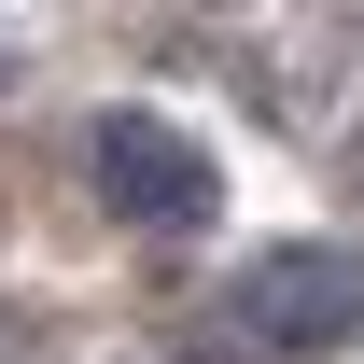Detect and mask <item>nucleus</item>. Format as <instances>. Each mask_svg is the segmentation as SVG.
<instances>
[{
  "mask_svg": "<svg viewBox=\"0 0 364 364\" xmlns=\"http://www.w3.org/2000/svg\"><path fill=\"white\" fill-rule=\"evenodd\" d=\"M364 322V252H336V238H294V252H252V267L225 280V336L267 364H309L336 350Z\"/></svg>",
  "mask_w": 364,
  "mask_h": 364,
  "instance_id": "nucleus-1",
  "label": "nucleus"
},
{
  "mask_svg": "<svg viewBox=\"0 0 364 364\" xmlns=\"http://www.w3.org/2000/svg\"><path fill=\"white\" fill-rule=\"evenodd\" d=\"M85 168H98V196H112L127 225H154V238H196L210 210H225V168H210L168 112H98V127H85Z\"/></svg>",
  "mask_w": 364,
  "mask_h": 364,
  "instance_id": "nucleus-2",
  "label": "nucleus"
}]
</instances>
